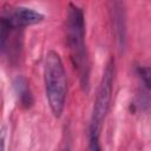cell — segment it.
I'll list each match as a JSON object with an SVG mask.
<instances>
[{
    "label": "cell",
    "instance_id": "5b68a950",
    "mask_svg": "<svg viewBox=\"0 0 151 151\" xmlns=\"http://www.w3.org/2000/svg\"><path fill=\"white\" fill-rule=\"evenodd\" d=\"M110 14L112 20L113 33L119 51H124L126 46V15H125V5L120 1L110 2Z\"/></svg>",
    "mask_w": 151,
    "mask_h": 151
},
{
    "label": "cell",
    "instance_id": "52a82bcc",
    "mask_svg": "<svg viewBox=\"0 0 151 151\" xmlns=\"http://www.w3.org/2000/svg\"><path fill=\"white\" fill-rule=\"evenodd\" d=\"M13 85H14V91L17 93L19 104L25 109L32 107L34 100H33V96H32V92H31V88L28 86L26 78H24L22 76L17 77L14 79Z\"/></svg>",
    "mask_w": 151,
    "mask_h": 151
},
{
    "label": "cell",
    "instance_id": "7a4b0ae2",
    "mask_svg": "<svg viewBox=\"0 0 151 151\" xmlns=\"http://www.w3.org/2000/svg\"><path fill=\"white\" fill-rule=\"evenodd\" d=\"M44 84L48 106L54 117L59 118L65 107L67 96L66 71L60 55L55 51H48L44 64Z\"/></svg>",
    "mask_w": 151,
    "mask_h": 151
},
{
    "label": "cell",
    "instance_id": "9c48e42d",
    "mask_svg": "<svg viewBox=\"0 0 151 151\" xmlns=\"http://www.w3.org/2000/svg\"><path fill=\"white\" fill-rule=\"evenodd\" d=\"M90 151H101L99 136H90Z\"/></svg>",
    "mask_w": 151,
    "mask_h": 151
},
{
    "label": "cell",
    "instance_id": "6da1fadb",
    "mask_svg": "<svg viewBox=\"0 0 151 151\" xmlns=\"http://www.w3.org/2000/svg\"><path fill=\"white\" fill-rule=\"evenodd\" d=\"M67 45L71 55V61L78 73L81 87L88 90L90 81V61L85 44V20L83 9L76 5L70 4L67 8Z\"/></svg>",
    "mask_w": 151,
    "mask_h": 151
},
{
    "label": "cell",
    "instance_id": "3957f363",
    "mask_svg": "<svg viewBox=\"0 0 151 151\" xmlns=\"http://www.w3.org/2000/svg\"><path fill=\"white\" fill-rule=\"evenodd\" d=\"M113 80H114V59L110 58L107 61L103 77L100 79L97 96L92 110L91 124H90V136H99L105 117L109 112L112 90H113Z\"/></svg>",
    "mask_w": 151,
    "mask_h": 151
},
{
    "label": "cell",
    "instance_id": "277c9868",
    "mask_svg": "<svg viewBox=\"0 0 151 151\" xmlns=\"http://www.w3.org/2000/svg\"><path fill=\"white\" fill-rule=\"evenodd\" d=\"M4 9V8H2ZM19 31L11 21L6 11L0 15V54L13 55L19 51Z\"/></svg>",
    "mask_w": 151,
    "mask_h": 151
},
{
    "label": "cell",
    "instance_id": "8992f818",
    "mask_svg": "<svg viewBox=\"0 0 151 151\" xmlns=\"http://www.w3.org/2000/svg\"><path fill=\"white\" fill-rule=\"evenodd\" d=\"M4 9L8 14L13 25L20 29L27 26L39 24L44 20V15L40 12L26 6H15V7L6 6L4 7Z\"/></svg>",
    "mask_w": 151,
    "mask_h": 151
},
{
    "label": "cell",
    "instance_id": "ba28073f",
    "mask_svg": "<svg viewBox=\"0 0 151 151\" xmlns=\"http://www.w3.org/2000/svg\"><path fill=\"white\" fill-rule=\"evenodd\" d=\"M137 72L142 80V84L145 86L146 91H149V88H150V68L147 66H140V67H138Z\"/></svg>",
    "mask_w": 151,
    "mask_h": 151
},
{
    "label": "cell",
    "instance_id": "30bf717a",
    "mask_svg": "<svg viewBox=\"0 0 151 151\" xmlns=\"http://www.w3.org/2000/svg\"><path fill=\"white\" fill-rule=\"evenodd\" d=\"M5 142H6V129H0V151H5Z\"/></svg>",
    "mask_w": 151,
    "mask_h": 151
}]
</instances>
